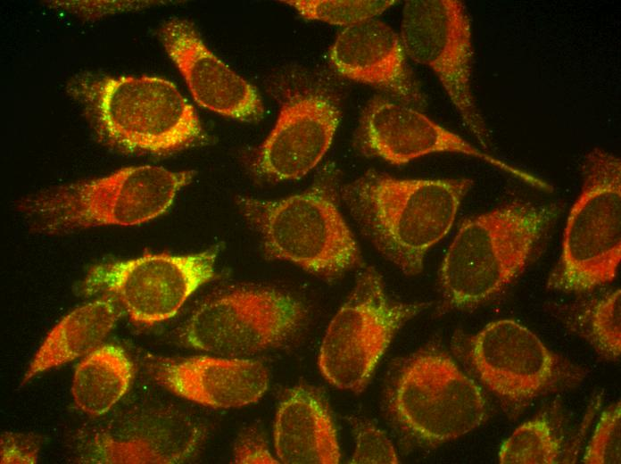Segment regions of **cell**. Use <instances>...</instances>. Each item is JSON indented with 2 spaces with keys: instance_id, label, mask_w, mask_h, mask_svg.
Here are the masks:
<instances>
[{
  "instance_id": "6da1fadb",
  "label": "cell",
  "mask_w": 621,
  "mask_h": 464,
  "mask_svg": "<svg viewBox=\"0 0 621 464\" xmlns=\"http://www.w3.org/2000/svg\"><path fill=\"white\" fill-rule=\"evenodd\" d=\"M469 178L403 179L376 170L346 185L342 197L361 233L409 276L451 228Z\"/></svg>"
},
{
  "instance_id": "7a4b0ae2",
  "label": "cell",
  "mask_w": 621,
  "mask_h": 464,
  "mask_svg": "<svg viewBox=\"0 0 621 464\" xmlns=\"http://www.w3.org/2000/svg\"><path fill=\"white\" fill-rule=\"evenodd\" d=\"M554 216L552 207L514 201L463 221L439 269L445 302L470 308L500 294L531 261Z\"/></svg>"
},
{
  "instance_id": "3957f363",
  "label": "cell",
  "mask_w": 621,
  "mask_h": 464,
  "mask_svg": "<svg viewBox=\"0 0 621 464\" xmlns=\"http://www.w3.org/2000/svg\"><path fill=\"white\" fill-rule=\"evenodd\" d=\"M70 89L96 132L120 149L169 153L190 145L202 134L195 109L165 79L86 76Z\"/></svg>"
},
{
  "instance_id": "277c9868",
  "label": "cell",
  "mask_w": 621,
  "mask_h": 464,
  "mask_svg": "<svg viewBox=\"0 0 621 464\" xmlns=\"http://www.w3.org/2000/svg\"><path fill=\"white\" fill-rule=\"evenodd\" d=\"M195 175L143 165L108 176L60 186L27 198L22 209L50 232L97 226H134L153 220L172 204Z\"/></svg>"
},
{
  "instance_id": "5b68a950",
  "label": "cell",
  "mask_w": 621,
  "mask_h": 464,
  "mask_svg": "<svg viewBox=\"0 0 621 464\" xmlns=\"http://www.w3.org/2000/svg\"><path fill=\"white\" fill-rule=\"evenodd\" d=\"M336 196L335 178L326 176L308 190L286 198H241L239 204L260 232L269 258L335 278L361 264L360 251Z\"/></svg>"
},
{
  "instance_id": "8992f818",
  "label": "cell",
  "mask_w": 621,
  "mask_h": 464,
  "mask_svg": "<svg viewBox=\"0 0 621 464\" xmlns=\"http://www.w3.org/2000/svg\"><path fill=\"white\" fill-rule=\"evenodd\" d=\"M621 259V162L600 147L583 165L582 190L566 223L548 286L582 293L610 283Z\"/></svg>"
},
{
  "instance_id": "52a82bcc",
  "label": "cell",
  "mask_w": 621,
  "mask_h": 464,
  "mask_svg": "<svg viewBox=\"0 0 621 464\" xmlns=\"http://www.w3.org/2000/svg\"><path fill=\"white\" fill-rule=\"evenodd\" d=\"M426 306L393 300L380 274L367 268L326 330L320 372L337 388L362 391L396 332Z\"/></svg>"
},
{
  "instance_id": "ba28073f",
  "label": "cell",
  "mask_w": 621,
  "mask_h": 464,
  "mask_svg": "<svg viewBox=\"0 0 621 464\" xmlns=\"http://www.w3.org/2000/svg\"><path fill=\"white\" fill-rule=\"evenodd\" d=\"M391 405L402 427L432 444L473 431L487 415L480 386L439 350L422 351L403 365Z\"/></svg>"
},
{
  "instance_id": "9c48e42d",
  "label": "cell",
  "mask_w": 621,
  "mask_h": 464,
  "mask_svg": "<svg viewBox=\"0 0 621 464\" xmlns=\"http://www.w3.org/2000/svg\"><path fill=\"white\" fill-rule=\"evenodd\" d=\"M400 37L406 55L435 72L465 125L485 147L487 129L471 88V23L464 4L406 1Z\"/></svg>"
},
{
  "instance_id": "30bf717a",
  "label": "cell",
  "mask_w": 621,
  "mask_h": 464,
  "mask_svg": "<svg viewBox=\"0 0 621 464\" xmlns=\"http://www.w3.org/2000/svg\"><path fill=\"white\" fill-rule=\"evenodd\" d=\"M304 318L302 304L286 293L241 288L198 307L184 336L198 350L243 358L280 344L301 327Z\"/></svg>"
},
{
  "instance_id": "8fae6325",
  "label": "cell",
  "mask_w": 621,
  "mask_h": 464,
  "mask_svg": "<svg viewBox=\"0 0 621 464\" xmlns=\"http://www.w3.org/2000/svg\"><path fill=\"white\" fill-rule=\"evenodd\" d=\"M465 357L479 381L510 404L526 403L581 377L572 363L512 319L492 321L471 336Z\"/></svg>"
},
{
  "instance_id": "7c38bea8",
  "label": "cell",
  "mask_w": 621,
  "mask_h": 464,
  "mask_svg": "<svg viewBox=\"0 0 621 464\" xmlns=\"http://www.w3.org/2000/svg\"><path fill=\"white\" fill-rule=\"evenodd\" d=\"M216 250L187 255L145 254L91 268L87 294L107 292L130 319L151 326L172 318L191 294L214 275Z\"/></svg>"
},
{
  "instance_id": "4fadbf2b",
  "label": "cell",
  "mask_w": 621,
  "mask_h": 464,
  "mask_svg": "<svg viewBox=\"0 0 621 464\" xmlns=\"http://www.w3.org/2000/svg\"><path fill=\"white\" fill-rule=\"evenodd\" d=\"M355 145L366 156L393 165L434 153H456L484 161L534 187L551 191L543 180L473 146L408 104L376 96L366 106Z\"/></svg>"
},
{
  "instance_id": "5bb4252c",
  "label": "cell",
  "mask_w": 621,
  "mask_h": 464,
  "mask_svg": "<svg viewBox=\"0 0 621 464\" xmlns=\"http://www.w3.org/2000/svg\"><path fill=\"white\" fill-rule=\"evenodd\" d=\"M340 111L328 96L308 92L290 96L260 146L255 165L275 180L300 178L310 171L331 145Z\"/></svg>"
},
{
  "instance_id": "9a60e30c",
  "label": "cell",
  "mask_w": 621,
  "mask_h": 464,
  "mask_svg": "<svg viewBox=\"0 0 621 464\" xmlns=\"http://www.w3.org/2000/svg\"><path fill=\"white\" fill-rule=\"evenodd\" d=\"M160 37L199 105L238 120L261 114L256 89L205 46L191 22L171 19L162 25Z\"/></svg>"
},
{
  "instance_id": "2e32d148",
  "label": "cell",
  "mask_w": 621,
  "mask_h": 464,
  "mask_svg": "<svg viewBox=\"0 0 621 464\" xmlns=\"http://www.w3.org/2000/svg\"><path fill=\"white\" fill-rule=\"evenodd\" d=\"M151 372L173 394L214 408H238L256 402L269 385L266 367L245 358L163 360L153 364Z\"/></svg>"
},
{
  "instance_id": "e0dca14e",
  "label": "cell",
  "mask_w": 621,
  "mask_h": 464,
  "mask_svg": "<svg viewBox=\"0 0 621 464\" xmlns=\"http://www.w3.org/2000/svg\"><path fill=\"white\" fill-rule=\"evenodd\" d=\"M328 55L336 71L349 79L380 88L407 103H424L409 72L400 35L380 20L345 27Z\"/></svg>"
},
{
  "instance_id": "ac0fdd59",
  "label": "cell",
  "mask_w": 621,
  "mask_h": 464,
  "mask_svg": "<svg viewBox=\"0 0 621 464\" xmlns=\"http://www.w3.org/2000/svg\"><path fill=\"white\" fill-rule=\"evenodd\" d=\"M277 460L286 464H335L340 461L330 412L315 392L297 386L280 402L274 424Z\"/></svg>"
},
{
  "instance_id": "d6986e66",
  "label": "cell",
  "mask_w": 621,
  "mask_h": 464,
  "mask_svg": "<svg viewBox=\"0 0 621 464\" xmlns=\"http://www.w3.org/2000/svg\"><path fill=\"white\" fill-rule=\"evenodd\" d=\"M120 314L113 297H102L66 315L46 336L23 378L87 355L100 346Z\"/></svg>"
},
{
  "instance_id": "ffe728a7",
  "label": "cell",
  "mask_w": 621,
  "mask_h": 464,
  "mask_svg": "<svg viewBox=\"0 0 621 464\" xmlns=\"http://www.w3.org/2000/svg\"><path fill=\"white\" fill-rule=\"evenodd\" d=\"M132 377L133 364L121 348L99 346L76 368L71 385L73 400L82 411L103 415L127 393Z\"/></svg>"
},
{
  "instance_id": "44dd1931",
  "label": "cell",
  "mask_w": 621,
  "mask_h": 464,
  "mask_svg": "<svg viewBox=\"0 0 621 464\" xmlns=\"http://www.w3.org/2000/svg\"><path fill=\"white\" fill-rule=\"evenodd\" d=\"M561 439L545 415L517 427L502 443L498 461L501 464H554L560 460Z\"/></svg>"
},
{
  "instance_id": "7402d4cb",
  "label": "cell",
  "mask_w": 621,
  "mask_h": 464,
  "mask_svg": "<svg viewBox=\"0 0 621 464\" xmlns=\"http://www.w3.org/2000/svg\"><path fill=\"white\" fill-rule=\"evenodd\" d=\"M306 20L319 21L332 25L348 27L373 19L397 1L365 0H286Z\"/></svg>"
},
{
  "instance_id": "603a6c76",
  "label": "cell",
  "mask_w": 621,
  "mask_h": 464,
  "mask_svg": "<svg viewBox=\"0 0 621 464\" xmlns=\"http://www.w3.org/2000/svg\"><path fill=\"white\" fill-rule=\"evenodd\" d=\"M584 332L597 352L617 360L621 353V295L612 291L597 300L584 316Z\"/></svg>"
},
{
  "instance_id": "cb8c5ba5",
  "label": "cell",
  "mask_w": 621,
  "mask_h": 464,
  "mask_svg": "<svg viewBox=\"0 0 621 464\" xmlns=\"http://www.w3.org/2000/svg\"><path fill=\"white\" fill-rule=\"evenodd\" d=\"M586 464H619L621 462V405L616 402L601 414L585 449Z\"/></svg>"
},
{
  "instance_id": "d4e9b609",
  "label": "cell",
  "mask_w": 621,
  "mask_h": 464,
  "mask_svg": "<svg viewBox=\"0 0 621 464\" xmlns=\"http://www.w3.org/2000/svg\"><path fill=\"white\" fill-rule=\"evenodd\" d=\"M353 427L355 448L351 463H399L394 447L383 431L360 419Z\"/></svg>"
},
{
  "instance_id": "484cf974",
  "label": "cell",
  "mask_w": 621,
  "mask_h": 464,
  "mask_svg": "<svg viewBox=\"0 0 621 464\" xmlns=\"http://www.w3.org/2000/svg\"><path fill=\"white\" fill-rule=\"evenodd\" d=\"M40 444L31 435L4 433L1 435V463H36Z\"/></svg>"
},
{
  "instance_id": "4316f807",
  "label": "cell",
  "mask_w": 621,
  "mask_h": 464,
  "mask_svg": "<svg viewBox=\"0 0 621 464\" xmlns=\"http://www.w3.org/2000/svg\"><path fill=\"white\" fill-rule=\"evenodd\" d=\"M234 459L236 463H278L263 441L249 437L243 439L236 447Z\"/></svg>"
}]
</instances>
